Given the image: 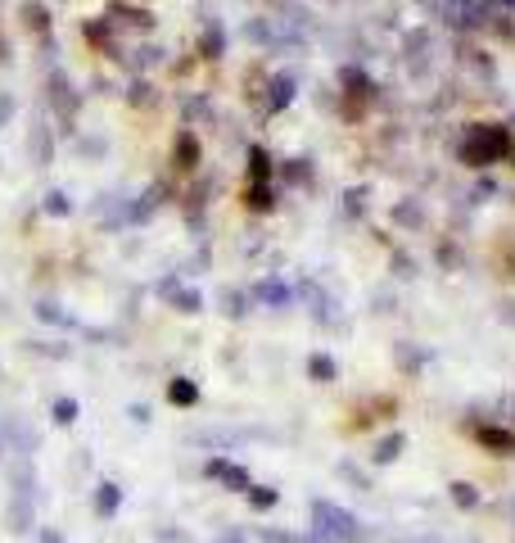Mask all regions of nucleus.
I'll use <instances>...</instances> for the list:
<instances>
[{
    "instance_id": "f257e3e1",
    "label": "nucleus",
    "mask_w": 515,
    "mask_h": 543,
    "mask_svg": "<svg viewBox=\"0 0 515 543\" xmlns=\"http://www.w3.org/2000/svg\"><path fill=\"white\" fill-rule=\"evenodd\" d=\"M208 476H213V480H226V485L240 489V494H244V489H253V485H249V476H244V467H231V462H208Z\"/></svg>"
},
{
    "instance_id": "f03ea898",
    "label": "nucleus",
    "mask_w": 515,
    "mask_h": 543,
    "mask_svg": "<svg viewBox=\"0 0 515 543\" xmlns=\"http://www.w3.org/2000/svg\"><path fill=\"white\" fill-rule=\"evenodd\" d=\"M118 502H122V489H118V485H100V489H95V511L104 516V521L118 511Z\"/></svg>"
},
{
    "instance_id": "7ed1b4c3",
    "label": "nucleus",
    "mask_w": 515,
    "mask_h": 543,
    "mask_svg": "<svg viewBox=\"0 0 515 543\" xmlns=\"http://www.w3.org/2000/svg\"><path fill=\"white\" fill-rule=\"evenodd\" d=\"M276 498H280L276 489H253V494H249V502H253V507H258V511H267V507H276Z\"/></svg>"
},
{
    "instance_id": "20e7f679",
    "label": "nucleus",
    "mask_w": 515,
    "mask_h": 543,
    "mask_svg": "<svg viewBox=\"0 0 515 543\" xmlns=\"http://www.w3.org/2000/svg\"><path fill=\"white\" fill-rule=\"evenodd\" d=\"M199 399V390H194L190 380H176V385H172V403H194Z\"/></svg>"
},
{
    "instance_id": "39448f33",
    "label": "nucleus",
    "mask_w": 515,
    "mask_h": 543,
    "mask_svg": "<svg viewBox=\"0 0 515 543\" xmlns=\"http://www.w3.org/2000/svg\"><path fill=\"white\" fill-rule=\"evenodd\" d=\"M398 448H402V434H389L385 444L376 448V457H380V462H393V457H398Z\"/></svg>"
},
{
    "instance_id": "423d86ee",
    "label": "nucleus",
    "mask_w": 515,
    "mask_h": 543,
    "mask_svg": "<svg viewBox=\"0 0 515 543\" xmlns=\"http://www.w3.org/2000/svg\"><path fill=\"white\" fill-rule=\"evenodd\" d=\"M73 417H77V403L73 399H59V403H54V421H73Z\"/></svg>"
},
{
    "instance_id": "0eeeda50",
    "label": "nucleus",
    "mask_w": 515,
    "mask_h": 543,
    "mask_svg": "<svg viewBox=\"0 0 515 543\" xmlns=\"http://www.w3.org/2000/svg\"><path fill=\"white\" fill-rule=\"evenodd\" d=\"M312 371H317V376H321V380H330V376H334L330 358H312Z\"/></svg>"
},
{
    "instance_id": "6e6552de",
    "label": "nucleus",
    "mask_w": 515,
    "mask_h": 543,
    "mask_svg": "<svg viewBox=\"0 0 515 543\" xmlns=\"http://www.w3.org/2000/svg\"><path fill=\"white\" fill-rule=\"evenodd\" d=\"M457 489V502H461V507H474V494H470V485H452Z\"/></svg>"
},
{
    "instance_id": "1a4fd4ad",
    "label": "nucleus",
    "mask_w": 515,
    "mask_h": 543,
    "mask_svg": "<svg viewBox=\"0 0 515 543\" xmlns=\"http://www.w3.org/2000/svg\"><path fill=\"white\" fill-rule=\"evenodd\" d=\"M285 100H290V82H285V77H280V82H276V100H271V104H285Z\"/></svg>"
},
{
    "instance_id": "9d476101",
    "label": "nucleus",
    "mask_w": 515,
    "mask_h": 543,
    "mask_svg": "<svg viewBox=\"0 0 515 543\" xmlns=\"http://www.w3.org/2000/svg\"><path fill=\"white\" fill-rule=\"evenodd\" d=\"M45 208H50V213H64L68 204H64V195H50V199H45Z\"/></svg>"
},
{
    "instance_id": "9b49d317",
    "label": "nucleus",
    "mask_w": 515,
    "mask_h": 543,
    "mask_svg": "<svg viewBox=\"0 0 515 543\" xmlns=\"http://www.w3.org/2000/svg\"><path fill=\"white\" fill-rule=\"evenodd\" d=\"M41 543H68V539H64V534H54V530H45V534H41Z\"/></svg>"
}]
</instances>
